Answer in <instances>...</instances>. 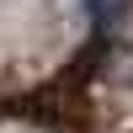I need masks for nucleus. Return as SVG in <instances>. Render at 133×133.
<instances>
[{
  "mask_svg": "<svg viewBox=\"0 0 133 133\" xmlns=\"http://www.w3.org/2000/svg\"><path fill=\"white\" fill-rule=\"evenodd\" d=\"M123 5L128 0H91V16L101 21V27H117V21H123Z\"/></svg>",
  "mask_w": 133,
  "mask_h": 133,
  "instance_id": "obj_1",
  "label": "nucleus"
}]
</instances>
